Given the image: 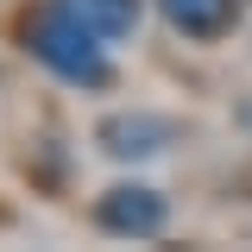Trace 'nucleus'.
Masks as SVG:
<instances>
[{"label":"nucleus","instance_id":"obj_1","mask_svg":"<svg viewBox=\"0 0 252 252\" xmlns=\"http://www.w3.org/2000/svg\"><path fill=\"white\" fill-rule=\"evenodd\" d=\"M19 38H26V51L57 82H69V89H107L114 82V63H107V38H94L82 19H69L57 0L51 6H38L26 26H19Z\"/></svg>","mask_w":252,"mask_h":252},{"label":"nucleus","instance_id":"obj_2","mask_svg":"<svg viewBox=\"0 0 252 252\" xmlns=\"http://www.w3.org/2000/svg\"><path fill=\"white\" fill-rule=\"evenodd\" d=\"M94 220H101V233H120V240H158L170 220V202L145 183H114L94 202Z\"/></svg>","mask_w":252,"mask_h":252},{"label":"nucleus","instance_id":"obj_3","mask_svg":"<svg viewBox=\"0 0 252 252\" xmlns=\"http://www.w3.org/2000/svg\"><path fill=\"white\" fill-rule=\"evenodd\" d=\"M94 145L107 158H158L177 145V120H164V114H107V120L94 126Z\"/></svg>","mask_w":252,"mask_h":252},{"label":"nucleus","instance_id":"obj_4","mask_svg":"<svg viewBox=\"0 0 252 252\" xmlns=\"http://www.w3.org/2000/svg\"><path fill=\"white\" fill-rule=\"evenodd\" d=\"M158 13L170 19V32H183V38H227L233 19H240V0H158Z\"/></svg>","mask_w":252,"mask_h":252},{"label":"nucleus","instance_id":"obj_5","mask_svg":"<svg viewBox=\"0 0 252 252\" xmlns=\"http://www.w3.org/2000/svg\"><path fill=\"white\" fill-rule=\"evenodd\" d=\"M69 19H82L94 38H107V44H120L139 32V0H57Z\"/></svg>","mask_w":252,"mask_h":252}]
</instances>
